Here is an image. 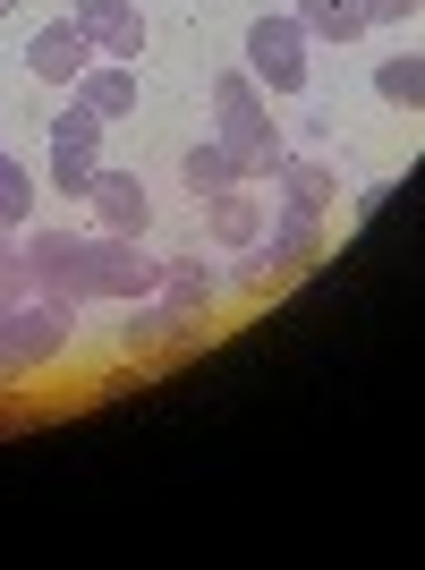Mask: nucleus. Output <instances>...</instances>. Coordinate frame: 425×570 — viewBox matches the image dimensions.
<instances>
[{
    "label": "nucleus",
    "instance_id": "nucleus-1",
    "mask_svg": "<svg viewBox=\"0 0 425 570\" xmlns=\"http://www.w3.org/2000/svg\"><path fill=\"white\" fill-rule=\"evenodd\" d=\"M212 128H221V154H230L238 163V179H247V188H264V179H273V170H281V119L264 111V86L247 69H221L212 77Z\"/></svg>",
    "mask_w": 425,
    "mask_h": 570
},
{
    "label": "nucleus",
    "instance_id": "nucleus-2",
    "mask_svg": "<svg viewBox=\"0 0 425 570\" xmlns=\"http://www.w3.org/2000/svg\"><path fill=\"white\" fill-rule=\"evenodd\" d=\"M77 350V298H18L0 307V392L18 375H43Z\"/></svg>",
    "mask_w": 425,
    "mask_h": 570
},
{
    "label": "nucleus",
    "instance_id": "nucleus-3",
    "mask_svg": "<svg viewBox=\"0 0 425 570\" xmlns=\"http://www.w3.org/2000/svg\"><path fill=\"white\" fill-rule=\"evenodd\" d=\"M307 26L289 18V9H264L256 26H247V60L238 69L256 77L264 95H307V77H315V60H307Z\"/></svg>",
    "mask_w": 425,
    "mask_h": 570
},
{
    "label": "nucleus",
    "instance_id": "nucleus-4",
    "mask_svg": "<svg viewBox=\"0 0 425 570\" xmlns=\"http://www.w3.org/2000/svg\"><path fill=\"white\" fill-rule=\"evenodd\" d=\"M154 282H162V256H154L145 238H119V230L86 238V298L128 307V298H154Z\"/></svg>",
    "mask_w": 425,
    "mask_h": 570
},
{
    "label": "nucleus",
    "instance_id": "nucleus-5",
    "mask_svg": "<svg viewBox=\"0 0 425 570\" xmlns=\"http://www.w3.org/2000/svg\"><path fill=\"white\" fill-rule=\"evenodd\" d=\"M119 357H162V350H205L212 341V315L196 307H170V298H128L119 307Z\"/></svg>",
    "mask_w": 425,
    "mask_h": 570
},
{
    "label": "nucleus",
    "instance_id": "nucleus-6",
    "mask_svg": "<svg viewBox=\"0 0 425 570\" xmlns=\"http://www.w3.org/2000/svg\"><path fill=\"white\" fill-rule=\"evenodd\" d=\"M256 256L281 273V282H307V273H324L332 264V222H315V214H273L264 222V238H256Z\"/></svg>",
    "mask_w": 425,
    "mask_h": 570
},
{
    "label": "nucleus",
    "instance_id": "nucleus-7",
    "mask_svg": "<svg viewBox=\"0 0 425 570\" xmlns=\"http://www.w3.org/2000/svg\"><path fill=\"white\" fill-rule=\"evenodd\" d=\"M18 256L43 298H86V230H26Z\"/></svg>",
    "mask_w": 425,
    "mask_h": 570
},
{
    "label": "nucleus",
    "instance_id": "nucleus-8",
    "mask_svg": "<svg viewBox=\"0 0 425 570\" xmlns=\"http://www.w3.org/2000/svg\"><path fill=\"white\" fill-rule=\"evenodd\" d=\"M86 60H95V43H86V26H77V18H51V26L26 35V69L43 77V86H77Z\"/></svg>",
    "mask_w": 425,
    "mask_h": 570
},
{
    "label": "nucleus",
    "instance_id": "nucleus-9",
    "mask_svg": "<svg viewBox=\"0 0 425 570\" xmlns=\"http://www.w3.org/2000/svg\"><path fill=\"white\" fill-rule=\"evenodd\" d=\"M69 18L86 26L95 60H137V51H145V9H137V0H77Z\"/></svg>",
    "mask_w": 425,
    "mask_h": 570
},
{
    "label": "nucleus",
    "instance_id": "nucleus-10",
    "mask_svg": "<svg viewBox=\"0 0 425 570\" xmlns=\"http://www.w3.org/2000/svg\"><path fill=\"white\" fill-rule=\"evenodd\" d=\"M273 188H281V205H289V214H315V222H332V205H340V170H332L324 154H281Z\"/></svg>",
    "mask_w": 425,
    "mask_h": 570
},
{
    "label": "nucleus",
    "instance_id": "nucleus-11",
    "mask_svg": "<svg viewBox=\"0 0 425 570\" xmlns=\"http://www.w3.org/2000/svg\"><path fill=\"white\" fill-rule=\"evenodd\" d=\"M86 205H95V222H102V230H119V238H145V222H154V196H145L137 170H95Z\"/></svg>",
    "mask_w": 425,
    "mask_h": 570
},
{
    "label": "nucleus",
    "instance_id": "nucleus-12",
    "mask_svg": "<svg viewBox=\"0 0 425 570\" xmlns=\"http://www.w3.org/2000/svg\"><path fill=\"white\" fill-rule=\"evenodd\" d=\"M264 222H273V214H264V196L247 188V179L221 188V196H205V238H212V247H230V256H238V247H256Z\"/></svg>",
    "mask_w": 425,
    "mask_h": 570
},
{
    "label": "nucleus",
    "instance_id": "nucleus-13",
    "mask_svg": "<svg viewBox=\"0 0 425 570\" xmlns=\"http://www.w3.org/2000/svg\"><path fill=\"white\" fill-rule=\"evenodd\" d=\"M69 95L86 102V111H95L102 128H111V119H128V111H137V60H86V77H77Z\"/></svg>",
    "mask_w": 425,
    "mask_h": 570
},
{
    "label": "nucleus",
    "instance_id": "nucleus-14",
    "mask_svg": "<svg viewBox=\"0 0 425 570\" xmlns=\"http://www.w3.org/2000/svg\"><path fill=\"white\" fill-rule=\"evenodd\" d=\"M154 298L212 315V298H221V273H212V264H196V256H162V282H154Z\"/></svg>",
    "mask_w": 425,
    "mask_h": 570
},
{
    "label": "nucleus",
    "instance_id": "nucleus-15",
    "mask_svg": "<svg viewBox=\"0 0 425 570\" xmlns=\"http://www.w3.org/2000/svg\"><path fill=\"white\" fill-rule=\"evenodd\" d=\"M289 18L307 26V43H357V35H366V9H357V0H298Z\"/></svg>",
    "mask_w": 425,
    "mask_h": 570
},
{
    "label": "nucleus",
    "instance_id": "nucleus-16",
    "mask_svg": "<svg viewBox=\"0 0 425 570\" xmlns=\"http://www.w3.org/2000/svg\"><path fill=\"white\" fill-rule=\"evenodd\" d=\"M179 179H188V196H221V188H238V163L221 154V137H196L179 154Z\"/></svg>",
    "mask_w": 425,
    "mask_h": 570
},
{
    "label": "nucleus",
    "instance_id": "nucleus-17",
    "mask_svg": "<svg viewBox=\"0 0 425 570\" xmlns=\"http://www.w3.org/2000/svg\"><path fill=\"white\" fill-rule=\"evenodd\" d=\"M375 95L392 102V111H425V60H417V51H392V60H375Z\"/></svg>",
    "mask_w": 425,
    "mask_h": 570
},
{
    "label": "nucleus",
    "instance_id": "nucleus-18",
    "mask_svg": "<svg viewBox=\"0 0 425 570\" xmlns=\"http://www.w3.org/2000/svg\"><path fill=\"white\" fill-rule=\"evenodd\" d=\"M95 170H102V145L51 137V188H60V196H86V188H95Z\"/></svg>",
    "mask_w": 425,
    "mask_h": 570
},
{
    "label": "nucleus",
    "instance_id": "nucleus-19",
    "mask_svg": "<svg viewBox=\"0 0 425 570\" xmlns=\"http://www.w3.org/2000/svg\"><path fill=\"white\" fill-rule=\"evenodd\" d=\"M26 214H34V179H26V163L0 154V230H26Z\"/></svg>",
    "mask_w": 425,
    "mask_h": 570
},
{
    "label": "nucleus",
    "instance_id": "nucleus-20",
    "mask_svg": "<svg viewBox=\"0 0 425 570\" xmlns=\"http://www.w3.org/2000/svg\"><path fill=\"white\" fill-rule=\"evenodd\" d=\"M238 256H247V264H238V298H247V307H264V298H281V289H289L281 273L256 256V247H238Z\"/></svg>",
    "mask_w": 425,
    "mask_h": 570
},
{
    "label": "nucleus",
    "instance_id": "nucleus-21",
    "mask_svg": "<svg viewBox=\"0 0 425 570\" xmlns=\"http://www.w3.org/2000/svg\"><path fill=\"white\" fill-rule=\"evenodd\" d=\"M26 289H34V282H26V256H18V247H0V307H18Z\"/></svg>",
    "mask_w": 425,
    "mask_h": 570
},
{
    "label": "nucleus",
    "instance_id": "nucleus-22",
    "mask_svg": "<svg viewBox=\"0 0 425 570\" xmlns=\"http://www.w3.org/2000/svg\"><path fill=\"white\" fill-rule=\"evenodd\" d=\"M357 9H366V26H417L425 0H357Z\"/></svg>",
    "mask_w": 425,
    "mask_h": 570
},
{
    "label": "nucleus",
    "instance_id": "nucleus-23",
    "mask_svg": "<svg viewBox=\"0 0 425 570\" xmlns=\"http://www.w3.org/2000/svg\"><path fill=\"white\" fill-rule=\"evenodd\" d=\"M9 9H18V0H0V18H9Z\"/></svg>",
    "mask_w": 425,
    "mask_h": 570
}]
</instances>
